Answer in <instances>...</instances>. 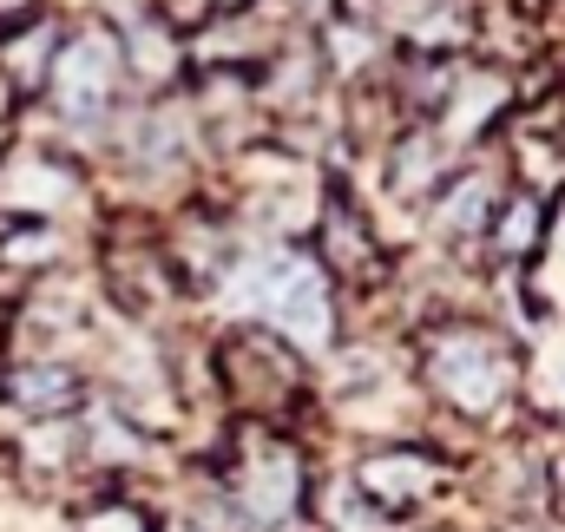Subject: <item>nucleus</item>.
Wrapping results in <instances>:
<instances>
[{
    "label": "nucleus",
    "mask_w": 565,
    "mask_h": 532,
    "mask_svg": "<svg viewBox=\"0 0 565 532\" xmlns=\"http://www.w3.org/2000/svg\"><path fill=\"white\" fill-rule=\"evenodd\" d=\"M60 40H66V20L33 13V7H26L20 20H7V26H0V79H7L20 99H40V93H46V73H53Z\"/></svg>",
    "instance_id": "1a4fd4ad"
},
{
    "label": "nucleus",
    "mask_w": 565,
    "mask_h": 532,
    "mask_svg": "<svg viewBox=\"0 0 565 532\" xmlns=\"http://www.w3.org/2000/svg\"><path fill=\"white\" fill-rule=\"evenodd\" d=\"M79 164L53 145H7L0 151V211L13 217H60L66 204H79Z\"/></svg>",
    "instance_id": "423d86ee"
},
{
    "label": "nucleus",
    "mask_w": 565,
    "mask_h": 532,
    "mask_svg": "<svg viewBox=\"0 0 565 532\" xmlns=\"http://www.w3.org/2000/svg\"><path fill=\"white\" fill-rule=\"evenodd\" d=\"M126 46H119V26L106 20H86V26H66L60 53H53V73H46V106H53V126L66 138H113L119 126V99H126Z\"/></svg>",
    "instance_id": "f257e3e1"
},
{
    "label": "nucleus",
    "mask_w": 565,
    "mask_h": 532,
    "mask_svg": "<svg viewBox=\"0 0 565 532\" xmlns=\"http://www.w3.org/2000/svg\"><path fill=\"white\" fill-rule=\"evenodd\" d=\"M447 487V460L427 447H375L355 467V500L369 513H415Z\"/></svg>",
    "instance_id": "0eeeda50"
},
{
    "label": "nucleus",
    "mask_w": 565,
    "mask_h": 532,
    "mask_svg": "<svg viewBox=\"0 0 565 532\" xmlns=\"http://www.w3.org/2000/svg\"><path fill=\"white\" fill-rule=\"evenodd\" d=\"M0 395H7V407H20L33 421H66L79 407V369L60 355H20L0 375Z\"/></svg>",
    "instance_id": "9d476101"
},
{
    "label": "nucleus",
    "mask_w": 565,
    "mask_h": 532,
    "mask_svg": "<svg viewBox=\"0 0 565 532\" xmlns=\"http://www.w3.org/2000/svg\"><path fill=\"white\" fill-rule=\"evenodd\" d=\"M422 375L454 414L480 421V414L513 401V389H520V349L500 329H487V322H447V329H434L422 342Z\"/></svg>",
    "instance_id": "7ed1b4c3"
},
{
    "label": "nucleus",
    "mask_w": 565,
    "mask_h": 532,
    "mask_svg": "<svg viewBox=\"0 0 565 532\" xmlns=\"http://www.w3.org/2000/svg\"><path fill=\"white\" fill-rule=\"evenodd\" d=\"M500 198H507V184H500L493 171H454V178L440 184V198H434V237H447V244L487 237Z\"/></svg>",
    "instance_id": "9b49d317"
},
{
    "label": "nucleus",
    "mask_w": 565,
    "mask_h": 532,
    "mask_svg": "<svg viewBox=\"0 0 565 532\" xmlns=\"http://www.w3.org/2000/svg\"><path fill=\"white\" fill-rule=\"evenodd\" d=\"M60 231L46 224V217H13L7 224V237H0V264H13V269H46V264H60Z\"/></svg>",
    "instance_id": "4468645a"
},
{
    "label": "nucleus",
    "mask_w": 565,
    "mask_h": 532,
    "mask_svg": "<svg viewBox=\"0 0 565 532\" xmlns=\"http://www.w3.org/2000/svg\"><path fill=\"white\" fill-rule=\"evenodd\" d=\"M20 113H26V99H20V93L0 79V151L13 145V126H20Z\"/></svg>",
    "instance_id": "f3484780"
},
{
    "label": "nucleus",
    "mask_w": 565,
    "mask_h": 532,
    "mask_svg": "<svg viewBox=\"0 0 565 532\" xmlns=\"http://www.w3.org/2000/svg\"><path fill=\"white\" fill-rule=\"evenodd\" d=\"M217 382H224V395L237 401L244 414H257V421H277L289 414L302 389H309V369H302V349H289L277 329H231L224 342H217Z\"/></svg>",
    "instance_id": "20e7f679"
},
{
    "label": "nucleus",
    "mask_w": 565,
    "mask_h": 532,
    "mask_svg": "<svg viewBox=\"0 0 565 532\" xmlns=\"http://www.w3.org/2000/svg\"><path fill=\"white\" fill-rule=\"evenodd\" d=\"M309 231H316V264H322V276H342V283H355V289H375V283L388 276V251L375 244L369 217H362L342 191L322 198V211H316Z\"/></svg>",
    "instance_id": "6e6552de"
},
{
    "label": "nucleus",
    "mask_w": 565,
    "mask_h": 532,
    "mask_svg": "<svg viewBox=\"0 0 565 532\" xmlns=\"http://www.w3.org/2000/svg\"><path fill=\"white\" fill-rule=\"evenodd\" d=\"M454 145L434 132L427 119H415V126H402V138L388 145V191L395 198H434L454 171Z\"/></svg>",
    "instance_id": "f8f14e48"
},
{
    "label": "nucleus",
    "mask_w": 565,
    "mask_h": 532,
    "mask_svg": "<svg viewBox=\"0 0 565 532\" xmlns=\"http://www.w3.org/2000/svg\"><path fill=\"white\" fill-rule=\"evenodd\" d=\"M546 276H553V296H565V211H553L546 224Z\"/></svg>",
    "instance_id": "dca6fc26"
},
{
    "label": "nucleus",
    "mask_w": 565,
    "mask_h": 532,
    "mask_svg": "<svg viewBox=\"0 0 565 532\" xmlns=\"http://www.w3.org/2000/svg\"><path fill=\"white\" fill-rule=\"evenodd\" d=\"M211 7H244V0H211Z\"/></svg>",
    "instance_id": "a211bd4d"
},
{
    "label": "nucleus",
    "mask_w": 565,
    "mask_h": 532,
    "mask_svg": "<svg viewBox=\"0 0 565 532\" xmlns=\"http://www.w3.org/2000/svg\"><path fill=\"white\" fill-rule=\"evenodd\" d=\"M546 224H553V211H546L540 191H507L480 244L493 251V264H526V257L546 251Z\"/></svg>",
    "instance_id": "ddd939ff"
},
{
    "label": "nucleus",
    "mask_w": 565,
    "mask_h": 532,
    "mask_svg": "<svg viewBox=\"0 0 565 532\" xmlns=\"http://www.w3.org/2000/svg\"><path fill=\"white\" fill-rule=\"evenodd\" d=\"M237 296L244 309L277 329L289 349H322L335 336V296H329V276L309 251H282V244H264L257 257H237Z\"/></svg>",
    "instance_id": "f03ea898"
},
{
    "label": "nucleus",
    "mask_w": 565,
    "mask_h": 532,
    "mask_svg": "<svg viewBox=\"0 0 565 532\" xmlns=\"http://www.w3.org/2000/svg\"><path fill=\"white\" fill-rule=\"evenodd\" d=\"M86 532H151V520H145L139 507H99L86 520Z\"/></svg>",
    "instance_id": "2eb2a0df"
},
{
    "label": "nucleus",
    "mask_w": 565,
    "mask_h": 532,
    "mask_svg": "<svg viewBox=\"0 0 565 532\" xmlns=\"http://www.w3.org/2000/svg\"><path fill=\"white\" fill-rule=\"evenodd\" d=\"M231 507H237V520L244 526H296V513H302V493H309V467H302V454L270 434L264 421H257V434L244 440V454H237V467H231Z\"/></svg>",
    "instance_id": "39448f33"
}]
</instances>
